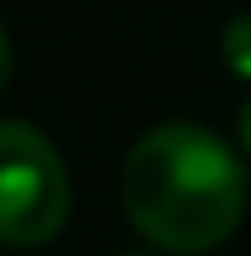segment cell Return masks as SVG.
Here are the masks:
<instances>
[{"label":"cell","instance_id":"obj_1","mask_svg":"<svg viewBox=\"0 0 251 256\" xmlns=\"http://www.w3.org/2000/svg\"><path fill=\"white\" fill-rule=\"evenodd\" d=\"M120 209L152 246L173 256H204L225 246L246 214V168L236 146L204 126H152L126 152Z\"/></svg>","mask_w":251,"mask_h":256},{"label":"cell","instance_id":"obj_2","mask_svg":"<svg viewBox=\"0 0 251 256\" xmlns=\"http://www.w3.org/2000/svg\"><path fill=\"white\" fill-rule=\"evenodd\" d=\"M68 168L26 120H0V246H42L68 220Z\"/></svg>","mask_w":251,"mask_h":256},{"label":"cell","instance_id":"obj_3","mask_svg":"<svg viewBox=\"0 0 251 256\" xmlns=\"http://www.w3.org/2000/svg\"><path fill=\"white\" fill-rule=\"evenodd\" d=\"M225 63L241 78H251V16H236L225 26Z\"/></svg>","mask_w":251,"mask_h":256},{"label":"cell","instance_id":"obj_4","mask_svg":"<svg viewBox=\"0 0 251 256\" xmlns=\"http://www.w3.org/2000/svg\"><path fill=\"white\" fill-rule=\"evenodd\" d=\"M236 131H241V146L251 152V94L241 100V110H236Z\"/></svg>","mask_w":251,"mask_h":256},{"label":"cell","instance_id":"obj_5","mask_svg":"<svg viewBox=\"0 0 251 256\" xmlns=\"http://www.w3.org/2000/svg\"><path fill=\"white\" fill-rule=\"evenodd\" d=\"M6 78H10V37L0 26V89H6Z\"/></svg>","mask_w":251,"mask_h":256},{"label":"cell","instance_id":"obj_6","mask_svg":"<svg viewBox=\"0 0 251 256\" xmlns=\"http://www.w3.org/2000/svg\"><path fill=\"white\" fill-rule=\"evenodd\" d=\"M126 256H142V251H126Z\"/></svg>","mask_w":251,"mask_h":256}]
</instances>
